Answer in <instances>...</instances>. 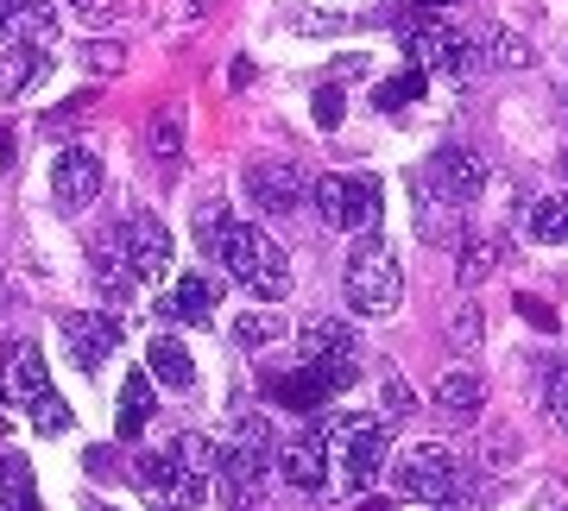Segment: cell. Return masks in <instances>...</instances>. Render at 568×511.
Here are the masks:
<instances>
[{
  "label": "cell",
  "mask_w": 568,
  "mask_h": 511,
  "mask_svg": "<svg viewBox=\"0 0 568 511\" xmlns=\"http://www.w3.org/2000/svg\"><path fill=\"white\" fill-rule=\"evenodd\" d=\"M51 58H44V44H0V95L13 102L26 89H39Z\"/></svg>",
  "instance_id": "18"
},
{
  "label": "cell",
  "mask_w": 568,
  "mask_h": 511,
  "mask_svg": "<svg viewBox=\"0 0 568 511\" xmlns=\"http://www.w3.org/2000/svg\"><path fill=\"white\" fill-rule=\"evenodd\" d=\"M95 511H114V505H95Z\"/></svg>",
  "instance_id": "44"
},
{
  "label": "cell",
  "mask_w": 568,
  "mask_h": 511,
  "mask_svg": "<svg viewBox=\"0 0 568 511\" xmlns=\"http://www.w3.org/2000/svg\"><path fill=\"white\" fill-rule=\"evenodd\" d=\"M354 511H398V499H379V492H366V499H361Z\"/></svg>",
  "instance_id": "38"
},
{
  "label": "cell",
  "mask_w": 568,
  "mask_h": 511,
  "mask_svg": "<svg viewBox=\"0 0 568 511\" xmlns=\"http://www.w3.org/2000/svg\"><path fill=\"white\" fill-rule=\"evenodd\" d=\"M121 241H126V266H133V285H159L171 259H178V246H171V227L152 215V208H133L121 222Z\"/></svg>",
  "instance_id": "9"
},
{
  "label": "cell",
  "mask_w": 568,
  "mask_h": 511,
  "mask_svg": "<svg viewBox=\"0 0 568 511\" xmlns=\"http://www.w3.org/2000/svg\"><path fill=\"white\" fill-rule=\"evenodd\" d=\"M310 196H316V215L342 234H373L379 208H386V184L373 171H328L310 184Z\"/></svg>",
  "instance_id": "4"
},
{
  "label": "cell",
  "mask_w": 568,
  "mask_h": 511,
  "mask_svg": "<svg viewBox=\"0 0 568 511\" xmlns=\"http://www.w3.org/2000/svg\"><path fill=\"white\" fill-rule=\"evenodd\" d=\"M398 39H405V58H417V70H436V76H474L480 70L474 32H455L436 13H405L398 20Z\"/></svg>",
  "instance_id": "5"
},
{
  "label": "cell",
  "mask_w": 568,
  "mask_h": 511,
  "mask_svg": "<svg viewBox=\"0 0 568 511\" xmlns=\"http://www.w3.org/2000/svg\"><path fill=\"white\" fill-rule=\"evenodd\" d=\"M7 32H13V25H7V13H0V44H7Z\"/></svg>",
  "instance_id": "42"
},
{
  "label": "cell",
  "mask_w": 568,
  "mask_h": 511,
  "mask_svg": "<svg viewBox=\"0 0 568 511\" xmlns=\"http://www.w3.org/2000/svg\"><path fill=\"white\" fill-rule=\"evenodd\" d=\"M474 58L493 63V70H525L537 51H530V44L518 39L511 25H480V32H474Z\"/></svg>",
  "instance_id": "21"
},
{
  "label": "cell",
  "mask_w": 568,
  "mask_h": 511,
  "mask_svg": "<svg viewBox=\"0 0 568 511\" xmlns=\"http://www.w3.org/2000/svg\"><path fill=\"white\" fill-rule=\"evenodd\" d=\"M487 159L474 152V145H443L436 152V190L455 196V203H474V196H487Z\"/></svg>",
  "instance_id": "16"
},
{
  "label": "cell",
  "mask_w": 568,
  "mask_h": 511,
  "mask_svg": "<svg viewBox=\"0 0 568 511\" xmlns=\"http://www.w3.org/2000/svg\"><path fill=\"white\" fill-rule=\"evenodd\" d=\"M0 398H7V379H0Z\"/></svg>",
  "instance_id": "43"
},
{
  "label": "cell",
  "mask_w": 568,
  "mask_h": 511,
  "mask_svg": "<svg viewBox=\"0 0 568 511\" xmlns=\"http://www.w3.org/2000/svg\"><path fill=\"white\" fill-rule=\"evenodd\" d=\"M544 405H549V423L568 436V360L562 367H549V379H544Z\"/></svg>",
  "instance_id": "32"
},
{
  "label": "cell",
  "mask_w": 568,
  "mask_h": 511,
  "mask_svg": "<svg viewBox=\"0 0 568 511\" xmlns=\"http://www.w3.org/2000/svg\"><path fill=\"white\" fill-rule=\"evenodd\" d=\"M342 290H347V309L354 316H392V309L405 304V266H398V253H392L386 234H361L354 241Z\"/></svg>",
  "instance_id": "3"
},
{
  "label": "cell",
  "mask_w": 568,
  "mask_h": 511,
  "mask_svg": "<svg viewBox=\"0 0 568 511\" xmlns=\"http://www.w3.org/2000/svg\"><path fill=\"white\" fill-rule=\"evenodd\" d=\"M436 7H448V0H417V13H436Z\"/></svg>",
  "instance_id": "41"
},
{
  "label": "cell",
  "mask_w": 568,
  "mask_h": 511,
  "mask_svg": "<svg viewBox=\"0 0 568 511\" xmlns=\"http://www.w3.org/2000/svg\"><path fill=\"white\" fill-rule=\"evenodd\" d=\"M347 102H342V89H316V126H342Z\"/></svg>",
  "instance_id": "36"
},
{
  "label": "cell",
  "mask_w": 568,
  "mask_h": 511,
  "mask_svg": "<svg viewBox=\"0 0 568 511\" xmlns=\"http://www.w3.org/2000/svg\"><path fill=\"white\" fill-rule=\"evenodd\" d=\"M164 316H183V323L203 328L209 316H215V285H209V278H196V272H183V285L164 297Z\"/></svg>",
  "instance_id": "23"
},
{
  "label": "cell",
  "mask_w": 568,
  "mask_h": 511,
  "mask_svg": "<svg viewBox=\"0 0 568 511\" xmlns=\"http://www.w3.org/2000/svg\"><path fill=\"white\" fill-rule=\"evenodd\" d=\"M0 13H7L13 32H26V44H51V32H58L51 0H0Z\"/></svg>",
  "instance_id": "24"
},
{
  "label": "cell",
  "mask_w": 568,
  "mask_h": 511,
  "mask_svg": "<svg viewBox=\"0 0 568 511\" xmlns=\"http://www.w3.org/2000/svg\"><path fill=\"white\" fill-rule=\"evenodd\" d=\"M70 7V20L82 25V32H114L126 13V0H63Z\"/></svg>",
  "instance_id": "29"
},
{
  "label": "cell",
  "mask_w": 568,
  "mask_h": 511,
  "mask_svg": "<svg viewBox=\"0 0 568 511\" xmlns=\"http://www.w3.org/2000/svg\"><path fill=\"white\" fill-rule=\"evenodd\" d=\"M272 473H278V442H272V423H265L260 410H241L234 417V436H227V449L215 454V492H222L227 511H253L272 487Z\"/></svg>",
  "instance_id": "1"
},
{
  "label": "cell",
  "mask_w": 568,
  "mask_h": 511,
  "mask_svg": "<svg viewBox=\"0 0 568 511\" xmlns=\"http://www.w3.org/2000/svg\"><path fill=\"white\" fill-rule=\"evenodd\" d=\"M278 473L291 480V487H304V492H323L328 480H335V468H328V430L316 423V417L278 442Z\"/></svg>",
  "instance_id": "11"
},
{
  "label": "cell",
  "mask_w": 568,
  "mask_h": 511,
  "mask_svg": "<svg viewBox=\"0 0 568 511\" xmlns=\"http://www.w3.org/2000/svg\"><path fill=\"white\" fill-rule=\"evenodd\" d=\"M209 253H215L227 278H234V285H246L253 297H260V304H278L284 290H291V266H284L278 241H272L265 227L227 222V227H222V241L209 246Z\"/></svg>",
  "instance_id": "2"
},
{
  "label": "cell",
  "mask_w": 568,
  "mask_h": 511,
  "mask_svg": "<svg viewBox=\"0 0 568 511\" xmlns=\"http://www.w3.org/2000/svg\"><path fill=\"white\" fill-rule=\"evenodd\" d=\"M82 63H89L95 76H121L126 51H121V44H108V39H95V44H82Z\"/></svg>",
  "instance_id": "33"
},
{
  "label": "cell",
  "mask_w": 568,
  "mask_h": 511,
  "mask_svg": "<svg viewBox=\"0 0 568 511\" xmlns=\"http://www.w3.org/2000/svg\"><path fill=\"white\" fill-rule=\"evenodd\" d=\"M145 372H152V386H178V391L196 386V360H190V348H183L178 335H159L145 348Z\"/></svg>",
  "instance_id": "19"
},
{
  "label": "cell",
  "mask_w": 568,
  "mask_h": 511,
  "mask_svg": "<svg viewBox=\"0 0 568 511\" xmlns=\"http://www.w3.org/2000/svg\"><path fill=\"white\" fill-rule=\"evenodd\" d=\"M215 442L196 430H183L178 442H171V461H178V511H196L209 499V480H215Z\"/></svg>",
  "instance_id": "13"
},
{
  "label": "cell",
  "mask_w": 568,
  "mask_h": 511,
  "mask_svg": "<svg viewBox=\"0 0 568 511\" xmlns=\"http://www.w3.org/2000/svg\"><path fill=\"white\" fill-rule=\"evenodd\" d=\"M525 234L544 246H568V196H537V203H525Z\"/></svg>",
  "instance_id": "22"
},
{
  "label": "cell",
  "mask_w": 568,
  "mask_h": 511,
  "mask_svg": "<svg viewBox=\"0 0 568 511\" xmlns=\"http://www.w3.org/2000/svg\"><path fill=\"white\" fill-rule=\"evenodd\" d=\"M392 487H398V499H417V505H443V499H462V461H455V449H443V442H410L398 461H392Z\"/></svg>",
  "instance_id": "6"
},
{
  "label": "cell",
  "mask_w": 568,
  "mask_h": 511,
  "mask_svg": "<svg viewBox=\"0 0 568 511\" xmlns=\"http://www.w3.org/2000/svg\"><path fill=\"white\" fill-rule=\"evenodd\" d=\"M63 341H70V360H77L82 372H95L108 360V348L121 341V323H114V316H95V309H70V316H63Z\"/></svg>",
  "instance_id": "15"
},
{
  "label": "cell",
  "mask_w": 568,
  "mask_h": 511,
  "mask_svg": "<svg viewBox=\"0 0 568 511\" xmlns=\"http://www.w3.org/2000/svg\"><path fill=\"white\" fill-rule=\"evenodd\" d=\"M278 335H284L278 309H246V316H234V348H265V341H278Z\"/></svg>",
  "instance_id": "26"
},
{
  "label": "cell",
  "mask_w": 568,
  "mask_h": 511,
  "mask_svg": "<svg viewBox=\"0 0 568 511\" xmlns=\"http://www.w3.org/2000/svg\"><path fill=\"white\" fill-rule=\"evenodd\" d=\"M145 417H152V372H126V386H121V410H114V430L121 436H140L145 430Z\"/></svg>",
  "instance_id": "25"
},
{
  "label": "cell",
  "mask_w": 568,
  "mask_h": 511,
  "mask_svg": "<svg viewBox=\"0 0 568 511\" xmlns=\"http://www.w3.org/2000/svg\"><path fill=\"white\" fill-rule=\"evenodd\" d=\"M13 398L26 405V417H32V430L44 436H63L70 430V405L58 398V386H51V367H44V354L26 341V348H13Z\"/></svg>",
  "instance_id": "8"
},
{
  "label": "cell",
  "mask_w": 568,
  "mask_h": 511,
  "mask_svg": "<svg viewBox=\"0 0 568 511\" xmlns=\"http://www.w3.org/2000/svg\"><path fill=\"white\" fill-rule=\"evenodd\" d=\"M518 316H525V323L537 328V335H556V328H562V323H556V309L537 304V297H518Z\"/></svg>",
  "instance_id": "35"
},
{
  "label": "cell",
  "mask_w": 568,
  "mask_h": 511,
  "mask_svg": "<svg viewBox=\"0 0 568 511\" xmlns=\"http://www.w3.org/2000/svg\"><path fill=\"white\" fill-rule=\"evenodd\" d=\"M424 511H487V505H480V499H467V492H462V499H443V505H424Z\"/></svg>",
  "instance_id": "37"
},
{
  "label": "cell",
  "mask_w": 568,
  "mask_h": 511,
  "mask_svg": "<svg viewBox=\"0 0 568 511\" xmlns=\"http://www.w3.org/2000/svg\"><path fill=\"white\" fill-rule=\"evenodd\" d=\"M209 7H215V0H190V7H183V20H203Z\"/></svg>",
  "instance_id": "39"
},
{
  "label": "cell",
  "mask_w": 568,
  "mask_h": 511,
  "mask_svg": "<svg viewBox=\"0 0 568 511\" xmlns=\"http://www.w3.org/2000/svg\"><path fill=\"white\" fill-rule=\"evenodd\" d=\"M145 140H152V159H183V114L178 108H159L152 114V126H145Z\"/></svg>",
  "instance_id": "28"
},
{
  "label": "cell",
  "mask_w": 568,
  "mask_h": 511,
  "mask_svg": "<svg viewBox=\"0 0 568 511\" xmlns=\"http://www.w3.org/2000/svg\"><path fill=\"white\" fill-rule=\"evenodd\" d=\"M424 70H405V76H392V82H379V89H373V108H379V114H386V108H405V102H424Z\"/></svg>",
  "instance_id": "30"
},
{
  "label": "cell",
  "mask_w": 568,
  "mask_h": 511,
  "mask_svg": "<svg viewBox=\"0 0 568 511\" xmlns=\"http://www.w3.org/2000/svg\"><path fill=\"white\" fill-rule=\"evenodd\" d=\"M89 278L102 285L108 304H133V266H126V241H121V222L102 227L89 241Z\"/></svg>",
  "instance_id": "14"
},
{
  "label": "cell",
  "mask_w": 568,
  "mask_h": 511,
  "mask_svg": "<svg viewBox=\"0 0 568 511\" xmlns=\"http://www.w3.org/2000/svg\"><path fill=\"white\" fill-rule=\"evenodd\" d=\"M265 391H272V405H284V410H304V417H323V410H328V398H335V391H328V386H323V379H316L310 367H297V372H272V379H265Z\"/></svg>",
  "instance_id": "17"
},
{
  "label": "cell",
  "mask_w": 568,
  "mask_h": 511,
  "mask_svg": "<svg viewBox=\"0 0 568 511\" xmlns=\"http://www.w3.org/2000/svg\"><path fill=\"white\" fill-rule=\"evenodd\" d=\"M410 410H417V398H410L405 372H386V379H379V423H398Z\"/></svg>",
  "instance_id": "31"
},
{
  "label": "cell",
  "mask_w": 568,
  "mask_h": 511,
  "mask_svg": "<svg viewBox=\"0 0 568 511\" xmlns=\"http://www.w3.org/2000/svg\"><path fill=\"white\" fill-rule=\"evenodd\" d=\"M297 360H304L328 391H342V386H354V372H361V341H354L347 323L323 316V323H310L304 335H297Z\"/></svg>",
  "instance_id": "7"
},
{
  "label": "cell",
  "mask_w": 568,
  "mask_h": 511,
  "mask_svg": "<svg viewBox=\"0 0 568 511\" xmlns=\"http://www.w3.org/2000/svg\"><path fill=\"white\" fill-rule=\"evenodd\" d=\"M304 190H310V177L297 171V159H260V164H246V203L260 208V215H272V222L304 203Z\"/></svg>",
  "instance_id": "10"
},
{
  "label": "cell",
  "mask_w": 568,
  "mask_h": 511,
  "mask_svg": "<svg viewBox=\"0 0 568 511\" xmlns=\"http://www.w3.org/2000/svg\"><path fill=\"white\" fill-rule=\"evenodd\" d=\"M102 184H108L102 152H89V145H63L58 159H51V196H58L63 208H89L95 196H102Z\"/></svg>",
  "instance_id": "12"
},
{
  "label": "cell",
  "mask_w": 568,
  "mask_h": 511,
  "mask_svg": "<svg viewBox=\"0 0 568 511\" xmlns=\"http://www.w3.org/2000/svg\"><path fill=\"white\" fill-rule=\"evenodd\" d=\"M480 405H487L480 372H443V379H436V410H443V417H455V423H474V417H480Z\"/></svg>",
  "instance_id": "20"
},
{
  "label": "cell",
  "mask_w": 568,
  "mask_h": 511,
  "mask_svg": "<svg viewBox=\"0 0 568 511\" xmlns=\"http://www.w3.org/2000/svg\"><path fill=\"white\" fill-rule=\"evenodd\" d=\"M140 480L159 505L178 511V461H171V454H140Z\"/></svg>",
  "instance_id": "27"
},
{
  "label": "cell",
  "mask_w": 568,
  "mask_h": 511,
  "mask_svg": "<svg viewBox=\"0 0 568 511\" xmlns=\"http://www.w3.org/2000/svg\"><path fill=\"white\" fill-rule=\"evenodd\" d=\"M0 164H13V133H0Z\"/></svg>",
  "instance_id": "40"
},
{
  "label": "cell",
  "mask_w": 568,
  "mask_h": 511,
  "mask_svg": "<svg viewBox=\"0 0 568 511\" xmlns=\"http://www.w3.org/2000/svg\"><path fill=\"white\" fill-rule=\"evenodd\" d=\"M347 25H354V13H297L291 32H347Z\"/></svg>",
  "instance_id": "34"
}]
</instances>
